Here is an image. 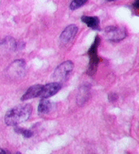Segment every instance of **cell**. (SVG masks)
Here are the masks:
<instances>
[{"label": "cell", "mask_w": 139, "mask_h": 154, "mask_svg": "<svg viewBox=\"0 0 139 154\" xmlns=\"http://www.w3.org/2000/svg\"><path fill=\"white\" fill-rule=\"evenodd\" d=\"M33 110L30 104L18 105L11 109L5 116V122L8 126H16L27 120Z\"/></svg>", "instance_id": "cell-1"}, {"label": "cell", "mask_w": 139, "mask_h": 154, "mask_svg": "<svg viewBox=\"0 0 139 154\" xmlns=\"http://www.w3.org/2000/svg\"><path fill=\"white\" fill-rule=\"evenodd\" d=\"M100 42V38L99 36H96L94 43L90 48L88 51V55L90 57L89 66L88 69V74L90 75H94L97 72L98 62H99V57L98 56V47L99 46Z\"/></svg>", "instance_id": "cell-2"}, {"label": "cell", "mask_w": 139, "mask_h": 154, "mask_svg": "<svg viewBox=\"0 0 139 154\" xmlns=\"http://www.w3.org/2000/svg\"><path fill=\"white\" fill-rule=\"evenodd\" d=\"M74 65L72 61L67 60L65 61L58 66L54 71L53 77L57 82L60 83V82H63L68 78L72 70L73 69Z\"/></svg>", "instance_id": "cell-3"}, {"label": "cell", "mask_w": 139, "mask_h": 154, "mask_svg": "<svg viewBox=\"0 0 139 154\" xmlns=\"http://www.w3.org/2000/svg\"><path fill=\"white\" fill-rule=\"evenodd\" d=\"M107 38L111 42H117L122 40L126 36V31L117 26H109L105 29Z\"/></svg>", "instance_id": "cell-4"}, {"label": "cell", "mask_w": 139, "mask_h": 154, "mask_svg": "<svg viewBox=\"0 0 139 154\" xmlns=\"http://www.w3.org/2000/svg\"><path fill=\"white\" fill-rule=\"evenodd\" d=\"M61 84L58 82H52L43 86L39 97L42 99H48L54 96L61 89Z\"/></svg>", "instance_id": "cell-5"}, {"label": "cell", "mask_w": 139, "mask_h": 154, "mask_svg": "<svg viewBox=\"0 0 139 154\" xmlns=\"http://www.w3.org/2000/svg\"><path fill=\"white\" fill-rule=\"evenodd\" d=\"M77 26L75 25H71L66 26L65 30L61 33L60 40L63 44H67L73 39L77 34Z\"/></svg>", "instance_id": "cell-6"}, {"label": "cell", "mask_w": 139, "mask_h": 154, "mask_svg": "<svg viewBox=\"0 0 139 154\" xmlns=\"http://www.w3.org/2000/svg\"><path fill=\"white\" fill-rule=\"evenodd\" d=\"M43 86L40 84L34 85L33 86H31L26 90V92L23 94V96L21 98L22 100H26L31 99H33L37 97H39L41 94Z\"/></svg>", "instance_id": "cell-7"}, {"label": "cell", "mask_w": 139, "mask_h": 154, "mask_svg": "<svg viewBox=\"0 0 139 154\" xmlns=\"http://www.w3.org/2000/svg\"><path fill=\"white\" fill-rule=\"evenodd\" d=\"M82 21L86 24L88 27L97 31H100V20L97 17H88V16H83Z\"/></svg>", "instance_id": "cell-8"}, {"label": "cell", "mask_w": 139, "mask_h": 154, "mask_svg": "<svg viewBox=\"0 0 139 154\" xmlns=\"http://www.w3.org/2000/svg\"><path fill=\"white\" fill-rule=\"evenodd\" d=\"M52 105L50 100L47 99H42L40 100L38 106V111L40 113L45 114L49 113L52 109Z\"/></svg>", "instance_id": "cell-9"}, {"label": "cell", "mask_w": 139, "mask_h": 154, "mask_svg": "<svg viewBox=\"0 0 139 154\" xmlns=\"http://www.w3.org/2000/svg\"><path fill=\"white\" fill-rule=\"evenodd\" d=\"M89 97V88L87 86H83L79 90L78 97H77V103L79 105H82L86 101Z\"/></svg>", "instance_id": "cell-10"}, {"label": "cell", "mask_w": 139, "mask_h": 154, "mask_svg": "<svg viewBox=\"0 0 139 154\" xmlns=\"http://www.w3.org/2000/svg\"><path fill=\"white\" fill-rule=\"evenodd\" d=\"M88 0H73L70 4V9L71 10H75L78 9L86 3Z\"/></svg>", "instance_id": "cell-11"}, {"label": "cell", "mask_w": 139, "mask_h": 154, "mask_svg": "<svg viewBox=\"0 0 139 154\" xmlns=\"http://www.w3.org/2000/svg\"><path fill=\"white\" fill-rule=\"evenodd\" d=\"M21 134H22L24 137L26 138V139H29V138H31V137L33 136V132L31 131V130L23 128L22 132H21Z\"/></svg>", "instance_id": "cell-12"}, {"label": "cell", "mask_w": 139, "mask_h": 154, "mask_svg": "<svg viewBox=\"0 0 139 154\" xmlns=\"http://www.w3.org/2000/svg\"><path fill=\"white\" fill-rule=\"evenodd\" d=\"M117 99V95L116 94L111 93L109 95V100L111 102H114Z\"/></svg>", "instance_id": "cell-13"}, {"label": "cell", "mask_w": 139, "mask_h": 154, "mask_svg": "<svg viewBox=\"0 0 139 154\" xmlns=\"http://www.w3.org/2000/svg\"><path fill=\"white\" fill-rule=\"evenodd\" d=\"M133 6H134L137 9H139V0H136V1L134 2V3Z\"/></svg>", "instance_id": "cell-14"}, {"label": "cell", "mask_w": 139, "mask_h": 154, "mask_svg": "<svg viewBox=\"0 0 139 154\" xmlns=\"http://www.w3.org/2000/svg\"><path fill=\"white\" fill-rule=\"evenodd\" d=\"M0 154H8V153L6 150L4 149L0 148Z\"/></svg>", "instance_id": "cell-15"}, {"label": "cell", "mask_w": 139, "mask_h": 154, "mask_svg": "<svg viewBox=\"0 0 139 154\" xmlns=\"http://www.w3.org/2000/svg\"><path fill=\"white\" fill-rule=\"evenodd\" d=\"M108 2H113V1H115V0H107Z\"/></svg>", "instance_id": "cell-16"}, {"label": "cell", "mask_w": 139, "mask_h": 154, "mask_svg": "<svg viewBox=\"0 0 139 154\" xmlns=\"http://www.w3.org/2000/svg\"><path fill=\"white\" fill-rule=\"evenodd\" d=\"M16 154H22V153H20V152H17V153H16Z\"/></svg>", "instance_id": "cell-17"}, {"label": "cell", "mask_w": 139, "mask_h": 154, "mask_svg": "<svg viewBox=\"0 0 139 154\" xmlns=\"http://www.w3.org/2000/svg\"><path fill=\"white\" fill-rule=\"evenodd\" d=\"M92 154H94V153H92Z\"/></svg>", "instance_id": "cell-18"}]
</instances>
